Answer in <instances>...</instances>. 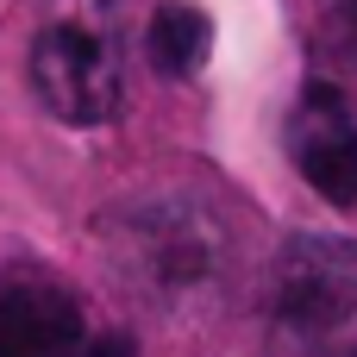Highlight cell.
Masks as SVG:
<instances>
[{
    "label": "cell",
    "instance_id": "cell-4",
    "mask_svg": "<svg viewBox=\"0 0 357 357\" xmlns=\"http://www.w3.org/2000/svg\"><path fill=\"white\" fill-rule=\"evenodd\" d=\"M0 357H94V339L63 289L19 282L0 295Z\"/></svg>",
    "mask_w": 357,
    "mask_h": 357
},
{
    "label": "cell",
    "instance_id": "cell-2",
    "mask_svg": "<svg viewBox=\"0 0 357 357\" xmlns=\"http://www.w3.org/2000/svg\"><path fill=\"white\" fill-rule=\"evenodd\" d=\"M31 82L63 126H107L126 94L113 0H44V25L31 38Z\"/></svg>",
    "mask_w": 357,
    "mask_h": 357
},
{
    "label": "cell",
    "instance_id": "cell-6",
    "mask_svg": "<svg viewBox=\"0 0 357 357\" xmlns=\"http://www.w3.org/2000/svg\"><path fill=\"white\" fill-rule=\"evenodd\" d=\"M207 50H213V19L195 0H163L151 13V56H157V69L195 75L207 63Z\"/></svg>",
    "mask_w": 357,
    "mask_h": 357
},
{
    "label": "cell",
    "instance_id": "cell-7",
    "mask_svg": "<svg viewBox=\"0 0 357 357\" xmlns=\"http://www.w3.org/2000/svg\"><path fill=\"white\" fill-rule=\"evenodd\" d=\"M94 357H132V345L113 333V339H94Z\"/></svg>",
    "mask_w": 357,
    "mask_h": 357
},
{
    "label": "cell",
    "instance_id": "cell-5",
    "mask_svg": "<svg viewBox=\"0 0 357 357\" xmlns=\"http://www.w3.org/2000/svg\"><path fill=\"white\" fill-rule=\"evenodd\" d=\"M119 257L138 270V282H195L207 264H213V238L201 226V213H132V238H119Z\"/></svg>",
    "mask_w": 357,
    "mask_h": 357
},
{
    "label": "cell",
    "instance_id": "cell-1",
    "mask_svg": "<svg viewBox=\"0 0 357 357\" xmlns=\"http://www.w3.org/2000/svg\"><path fill=\"white\" fill-rule=\"evenodd\" d=\"M270 351L357 357V245L295 238L270 270Z\"/></svg>",
    "mask_w": 357,
    "mask_h": 357
},
{
    "label": "cell",
    "instance_id": "cell-3",
    "mask_svg": "<svg viewBox=\"0 0 357 357\" xmlns=\"http://www.w3.org/2000/svg\"><path fill=\"white\" fill-rule=\"evenodd\" d=\"M289 144H295L301 176L326 201L351 207L357 201V119L333 82H307V94L295 107V126H289Z\"/></svg>",
    "mask_w": 357,
    "mask_h": 357
}]
</instances>
